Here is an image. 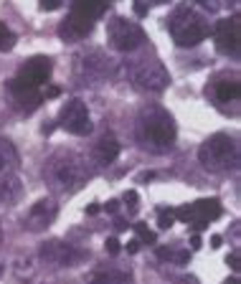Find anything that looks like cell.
<instances>
[{
  "instance_id": "obj_1",
  "label": "cell",
  "mask_w": 241,
  "mask_h": 284,
  "mask_svg": "<svg viewBox=\"0 0 241 284\" xmlns=\"http://www.w3.org/2000/svg\"><path fill=\"white\" fill-rule=\"evenodd\" d=\"M92 178V168L74 150H56L43 165V180L59 195H71L81 190Z\"/></svg>"
},
{
  "instance_id": "obj_2",
  "label": "cell",
  "mask_w": 241,
  "mask_h": 284,
  "mask_svg": "<svg viewBox=\"0 0 241 284\" xmlns=\"http://www.w3.org/2000/svg\"><path fill=\"white\" fill-rule=\"evenodd\" d=\"M51 71H54V63L46 56H33L18 69L15 79L10 81V94L23 112H33V109L41 107L43 86L49 84Z\"/></svg>"
},
{
  "instance_id": "obj_3",
  "label": "cell",
  "mask_w": 241,
  "mask_h": 284,
  "mask_svg": "<svg viewBox=\"0 0 241 284\" xmlns=\"http://www.w3.org/2000/svg\"><path fill=\"white\" fill-rule=\"evenodd\" d=\"M175 122L160 104H147L137 114V142L152 155H165L175 147Z\"/></svg>"
},
{
  "instance_id": "obj_4",
  "label": "cell",
  "mask_w": 241,
  "mask_h": 284,
  "mask_svg": "<svg viewBox=\"0 0 241 284\" xmlns=\"http://www.w3.org/2000/svg\"><path fill=\"white\" fill-rule=\"evenodd\" d=\"M168 31H170V36L175 41V46L193 49V46H198L201 41H206L211 28H208V20L201 13H195L188 5H181V8H175L173 15L168 18Z\"/></svg>"
},
{
  "instance_id": "obj_5",
  "label": "cell",
  "mask_w": 241,
  "mask_h": 284,
  "mask_svg": "<svg viewBox=\"0 0 241 284\" xmlns=\"http://www.w3.org/2000/svg\"><path fill=\"white\" fill-rule=\"evenodd\" d=\"M198 163L211 172H229L239 165V142L231 135H211L198 147Z\"/></svg>"
},
{
  "instance_id": "obj_6",
  "label": "cell",
  "mask_w": 241,
  "mask_h": 284,
  "mask_svg": "<svg viewBox=\"0 0 241 284\" xmlns=\"http://www.w3.org/2000/svg\"><path fill=\"white\" fill-rule=\"evenodd\" d=\"M127 76L135 89H140L145 94H163L170 84L168 69L155 56H140V58L127 61Z\"/></svg>"
},
{
  "instance_id": "obj_7",
  "label": "cell",
  "mask_w": 241,
  "mask_h": 284,
  "mask_svg": "<svg viewBox=\"0 0 241 284\" xmlns=\"http://www.w3.org/2000/svg\"><path fill=\"white\" fill-rule=\"evenodd\" d=\"M107 10V0H74L69 18L59 26V36L63 41H79L89 36L94 28V20L102 18Z\"/></svg>"
},
{
  "instance_id": "obj_8",
  "label": "cell",
  "mask_w": 241,
  "mask_h": 284,
  "mask_svg": "<svg viewBox=\"0 0 241 284\" xmlns=\"http://www.w3.org/2000/svg\"><path fill=\"white\" fill-rule=\"evenodd\" d=\"M107 38H109V46L115 51H122V54H132L137 49L145 46V31L135 23V20H127L124 15H115L107 26Z\"/></svg>"
},
{
  "instance_id": "obj_9",
  "label": "cell",
  "mask_w": 241,
  "mask_h": 284,
  "mask_svg": "<svg viewBox=\"0 0 241 284\" xmlns=\"http://www.w3.org/2000/svg\"><path fill=\"white\" fill-rule=\"evenodd\" d=\"M115 76V61L102 51H86L76 56V79L81 84H102Z\"/></svg>"
},
{
  "instance_id": "obj_10",
  "label": "cell",
  "mask_w": 241,
  "mask_h": 284,
  "mask_svg": "<svg viewBox=\"0 0 241 284\" xmlns=\"http://www.w3.org/2000/svg\"><path fill=\"white\" fill-rule=\"evenodd\" d=\"M175 216H178L183 224L193 226L195 231H203V228H208L211 221H216V218L221 216V203L216 198H201V201L188 203L183 208H175Z\"/></svg>"
},
{
  "instance_id": "obj_11",
  "label": "cell",
  "mask_w": 241,
  "mask_h": 284,
  "mask_svg": "<svg viewBox=\"0 0 241 284\" xmlns=\"http://www.w3.org/2000/svg\"><path fill=\"white\" fill-rule=\"evenodd\" d=\"M59 124L66 129L69 135H89L92 132V114H89V107H86L81 99H69L66 104L61 107L59 112Z\"/></svg>"
},
{
  "instance_id": "obj_12",
  "label": "cell",
  "mask_w": 241,
  "mask_h": 284,
  "mask_svg": "<svg viewBox=\"0 0 241 284\" xmlns=\"http://www.w3.org/2000/svg\"><path fill=\"white\" fill-rule=\"evenodd\" d=\"M206 94L211 97V102L218 109H229V104H239L241 99V81L236 74H218L208 86H206Z\"/></svg>"
},
{
  "instance_id": "obj_13",
  "label": "cell",
  "mask_w": 241,
  "mask_h": 284,
  "mask_svg": "<svg viewBox=\"0 0 241 284\" xmlns=\"http://www.w3.org/2000/svg\"><path fill=\"white\" fill-rule=\"evenodd\" d=\"M239 28H241V20L239 15H231L226 20H218L213 38H216V49L221 51L224 56L236 58L239 56Z\"/></svg>"
},
{
  "instance_id": "obj_14",
  "label": "cell",
  "mask_w": 241,
  "mask_h": 284,
  "mask_svg": "<svg viewBox=\"0 0 241 284\" xmlns=\"http://www.w3.org/2000/svg\"><path fill=\"white\" fill-rule=\"evenodd\" d=\"M41 256L51 267H74L84 259V251H79L71 244H63V241H49L41 246Z\"/></svg>"
},
{
  "instance_id": "obj_15",
  "label": "cell",
  "mask_w": 241,
  "mask_h": 284,
  "mask_svg": "<svg viewBox=\"0 0 241 284\" xmlns=\"http://www.w3.org/2000/svg\"><path fill=\"white\" fill-rule=\"evenodd\" d=\"M59 216V206L51 201V198H41L31 206L28 216H26V228L38 233V231H46Z\"/></svg>"
},
{
  "instance_id": "obj_16",
  "label": "cell",
  "mask_w": 241,
  "mask_h": 284,
  "mask_svg": "<svg viewBox=\"0 0 241 284\" xmlns=\"http://www.w3.org/2000/svg\"><path fill=\"white\" fill-rule=\"evenodd\" d=\"M92 158H94L97 165H112L120 158V142H117V137L115 135H102L94 142Z\"/></svg>"
},
{
  "instance_id": "obj_17",
  "label": "cell",
  "mask_w": 241,
  "mask_h": 284,
  "mask_svg": "<svg viewBox=\"0 0 241 284\" xmlns=\"http://www.w3.org/2000/svg\"><path fill=\"white\" fill-rule=\"evenodd\" d=\"M86 284H132V272L124 267H109V269H97L89 274Z\"/></svg>"
},
{
  "instance_id": "obj_18",
  "label": "cell",
  "mask_w": 241,
  "mask_h": 284,
  "mask_svg": "<svg viewBox=\"0 0 241 284\" xmlns=\"http://www.w3.org/2000/svg\"><path fill=\"white\" fill-rule=\"evenodd\" d=\"M18 150L10 140H0V178H5V175H13V172L18 170Z\"/></svg>"
},
{
  "instance_id": "obj_19",
  "label": "cell",
  "mask_w": 241,
  "mask_h": 284,
  "mask_svg": "<svg viewBox=\"0 0 241 284\" xmlns=\"http://www.w3.org/2000/svg\"><path fill=\"white\" fill-rule=\"evenodd\" d=\"M23 195V183H20L15 175H5L0 178V203L3 206H13L20 201Z\"/></svg>"
},
{
  "instance_id": "obj_20",
  "label": "cell",
  "mask_w": 241,
  "mask_h": 284,
  "mask_svg": "<svg viewBox=\"0 0 241 284\" xmlns=\"http://www.w3.org/2000/svg\"><path fill=\"white\" fill-rule=\"evenodd\" d=\"M15 46V36H13V31L0 20V51H10Z\"/></svg>"
},
{
  "instance_id": "obj_21",
  "label": "cell",
  "mask_w": 241,
  "mask_h": 284,
  "mask_svg": "<svg viewBox=\"0 0 241 284\" xmlns=\"http://www.w3.org/2000/svg\"><path fill=\"white\" fill-rule=\"evenodd\" d=\"M135 231H137V241L142 244H155L158 241V236H155V231H150L145 224H135Z\"/></svg>"
},
{
  "instance_id": "obj_22",
  "label": "cell",
  "mask_w": 241,
  "mask_h": 284,
  "mask_svg": "<svg viewBox=\"0 0 241 284\" xmlns=\"http://www.w3.org/2000/svg\"><path fill=\"white\" fill-rule=\"evenodd\" d=\"M175 224V211L170 208V211H165V208H160L158 211V226L160 228H170Z\"/></svg>"
},
{
  "instance_id": "obj_23",
  "label": "cell",
  "mask_w": 241,
  "mask_h": 284,
  "mask_svg": "<svg viewBox=\"0 0 241 284\" xmlns=\"http://www.w3.org/2000/svg\"><path fill=\"white\" fill-rule=\"evenodd\" d=\"M124 203H127V211L135 216L137 208H140V195H137V190H127V193H124Z\"/></svg>"
},
{
  "instance_id": "obj_24",
  "label": "cell",
  "mask_w": 241,
  "mask_h": 284,
  "mask_svg": "<svg viewBox=\"0 0 241 284\" xmlns=\"http://www.w3.org/2000/svg\"><path fill=\"white\" fill-rule=\"evenodd\" d=\"M104 249H107V254L109 256H117L120 251H122V246H120V238H107V241H104Z\"/></svg>"
},
{
  "instance_id": "obj_25",
  "label": "cell",
  "mask_w": 241,
  "mask_h": 284,
  "mask_svg": "<svg viewBox=\"0 0 241 284\" xmlns=\"http://www.w3.org/2000/svg\"><path fill=\"white\" fill-rule=\"evenodd\" d=\"M63 5V0H41V8L43 10H56Z\"/></svg>"
},
{
  "instance_id": "obj_26",
  "label": "cell",
  "mask_w": 241,
  "mask_h": 284,
  "mask_svg": "<svg viewBox=\"0 0 241 284\" xmlns=\"http://www.w3.org/2000/svg\"><path fill=\"white\" fill-rule=\"evenodd\" d=\"M226 264L234 269V272H239V254L234 251V254H229V259H226Z\"/></svg>"
},
{
  "instance_id": "obj_27",
  "label": "cell",
  "mask_w": 241,
  "mask_h": 284,
  "mask_svg": "<svg viewBox=\"0 0 241 284\" xmlns=\"http://www.w3.org/2000/svg\"><path fill=\"white\" fill-rule=\"evenodd\" d=\"M135 13H137L140 18H145V15H147V5L142 3V0H135Z\"/></svg>"
},
{
  "instance_id": "obj_28",
  "label": "cell",
  "mask_w": 241,
  "mask_h": 284,
  "mask_svg": "<svg viewBox=\"0 0 241 284\" xmlns=\"http://www.w3.org/2000/svg\"><path fill=\"white\" fill-rule=\"evenodd\" d=\"M59 94H61L59 86H49V89L43 92V99H54V97H59Z\"/></svg>"
},
{
  "instance_id": "obj_29",
  "label": "cell",
  "mask_w": 241,
  "mask_h": 284,
  "mask_svg": "<svg viewBox=\"0 0 241 284\" xmlns=\"http://www.w3.org/2000/svg\"><path fill=\"white\" fill-rule=\"evenodd\" d=\"M201 246H203V241H201V236H198V233H193V236H190V249L195 251V249H201Z\"/></svg>"
},
{
  "instance_id": "obj_30",
  "label": "cell",
  "mask_w": 241,
  "mask_h": 284,
  "mask_svg": "<svg viewBox=\"0 0 241 284\" xmlns=\"http://www.w3.org/2000/svg\"><path fill=\"white\" fill-rule=\"evenodd\" d=\"M104 208H107V213H117L120 211V201H107Z\"/></svg>"
},
{
  "instance_id": "obj_31",
  "label": "cell",
  "mask_w": 241,
  "mask_h": 284,
  "mask_svg": "<svg viewBox=\"0 0 241 284\" xmlns=\"http://www.w3.org/2000/svg\"><path fill=\"white\" fill-rule=\"evenodd\" d=\"M127 251H129V254H137V251H140V241H137V238H132V241L127 244Z\"/></svg>"
},
{
  "instance_id": "obj_32",
  "label": "cell",
  "mask_w": 241,
  "mask_h": 284,
  "mask_svg": "<svg viewBox=\"0 0 241 284\" xmlns=\"http://www.w3.org/2000/svg\"><path fill=\"white\" fill-rule=\"evenodd\" d=\"M158 259H168V261H173V251H170V249H158Z\"/></svg>"
},
{
  "instance_id": "obj_33",
  "label": "cell",
  "mask_w": 241,
  "mask_h": 284,
  "mask_svg": "<svg viewBox=\"0 0 241 284\" xmlns=\"http://www.w3.org/2000/svg\"><path fill=\"white\" fill-rule=\"evenodd\" d=\"M193 3H198L201 8H208V10H216V5L211 3V0H193Z\"/></svg>"
},
{
  "instance_id": "obj_34",
  "label": "cell",
  "mask_w": 241,
  "mask_h": 284,
  "mask_svg": "<svg viewBox=\"0 0 241 284\" xmlns=\"http://www.w3.org/2000/svg\"><path fill=\"white\" fill-rule=\"evenodd\" d=\"M211 246H213V249L221 246V236H211Z\"/></svg>"
},
{
  "instance_id": "obj_35",
  "label": "cell",
  "mask_w": 241,
  "mask_h": 284,
  "mask_svg": "<svg viewBox=\"0 0 241 284\" xmlns=\"http://www.w3.org/2000/svg\"><path fill=\"white\" fill-rule=\"evenodd\" d=\"M86 213H89V216H97V213H99V206H97V203H92L89 208H86Z\"/></svg>"
},
{
  "instance_id": "obj_36",
  "label": "cell",
  "mask_w": 241,
  "mask_h": 284,
  "mask_svg": "<svg viewBox=\"0 0 241 284\" xmlns=\"http://www.w3.org/2000/svg\"><path fill=\"white\" fill-rule=\"evenodd\" d=\"M224 284H239V279H236V277H231V279H226Z\"/></svg>"
},
{
  "instance_id": "obj_37",
  "label": "cell",
  "mask_w": 241,
  "mask_h": 284,
  "mask_svg": "<svg viewBox=\"0 0 241 284\" xmlns=\"http://www.w3.org/2000/svg\"><path fill=\"white\" fill-rule=\"evenodd\" d=\"M155 5H165V3H170V0H152Z\"/></svg>"
},
{
  "instance_id": "obj_38",
  "label": "cell",
  "mask_w": 241,
  "mask_h": 284,
  "mask_svg": "<svg viewBox=\"0 0 241 284\" xmlns=\"http://www.w3.org/2000/svg\"><path fill=\"white\" fill-rule=\"evenodd\" d=\"M0 244H3V231H0Z\"/></svg>"
},
{
  "instance_id": "obj_39",
  "label": "cell",
  "mask_w": 241,
  "mask_h": 284,
  "mask_svg": "<svg viewBox=\"0 0 241 284\" xmlns=\"http://www.w3.org/2000/svg\"><path fill=\"white\" fill-rule=\"evenodd\" d=\"M3 272H5V269H3V267H0V277H3Z\"/></svg>"
}]
</instances>
